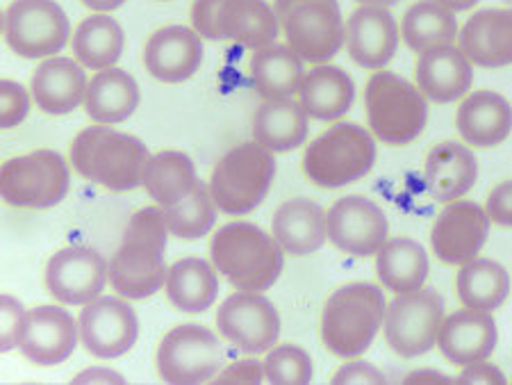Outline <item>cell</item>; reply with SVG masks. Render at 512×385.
Listing matches in <instances>:
<instances>
[{"label": "cell", "instance_id": "obj_22", "mask_svg": "<svg viewBox=\"0 0 512 385\" xmlns=\"http://www.w3.org/2000/svg\"><path fill=\"white\" fill-rule=\"evenodd\" d=\"M458 48L467 60L483 69L512 64V7H490L476 12L460 28Z\"/></svg>", "mask_w": 512, "mask_h": 385}, {"label": "cell", "instance_id": "obj_47", "mask_svg": "<svg viewBox=\"0 0 512 385\" xmlns=\"http://www.w3.org/2000/svg\"><path fill=\"white\" fill-rule=\"evenodd\" d=\"M456 379L458 383H494V385L508 383L506 374H503L497 365L487 363V360H478V363L465 365Z\"/></svg>", "mask_w": 512, "mask_h": 385}, {"label": "cell", "instance_id": "obj_39", "mask_svg": "<svg viewBox=\"0 0 512 385\" xmlns=\"http://www.w3.org/2000/svg\"><path fill=\"white\" fill-rule=\"evenodd\" d=\"M217 210L219 208L214 203L210 185L198 180L194 192L185 201H180L173 208H164L162 212L173 237H180L185 242H196L212 231L214 221H217Z\"/></svg>", "mask_w": 512, "mask_h": 385}, {"label": "cell", "instance_id": "obj_51", "mask_svg": "<svg viewBox=\"0 0 512 385\" xmlns=\"http://www.w3.org/2000/svg\"><path fill=\"white\" fill-rule=\"evenodd\" d=\"M440 3L444 7H449L451 12H467V10H472V7L481 3V0H440Z\"/></svg>", "mask_w": 512, "mask_h": 385}, {"label": "cell", "instance_id": "obj_49", "mask_svg": "<svg viewBox=\"0 0 512 385\" xmlns=\"http://www.w3.org/2000/svg\"><path fill=\"white\" fill-rule=\"evenodd\" d=\"M403 383H458V379L435 370H415L403 379Z\"/></svg>", "mask_w": 512, "mask_h": 385}, {"label": "cell", "instance_id": "obj_29", "mask_svg": "<svg viewBox=\"0 0 512 385\" xmlns=\"http://www.w3.org/2000/svg\"><path fill=\"white\" fill-rule=\"evenodd\" d=\"M219 35L253 51L267 48L276 44L280 35L276 10L267 0H224L219 10Z\"/></svg>", "mask_w": 512, "mask_h": 385}, {"label": "cell", "instance_id": "obj_25", "mask_svg": "<svg viewBox=\"0 0 512 385\" xmlns=\"http://www.w3.org/2000/svg\"><path fill=\"white\" fill-rule=\"evenodd\" d=\"M460 137L476 149H494L512 133V105L492 89H478L460 103L456 114Z\"/></svg>", "mask_w": 512, "mask_h": 385}, {"label": "cell", "instance_id": "obj_52", "mask_svg": "<svg viewBox=\"0 0 512 385\" xmlns=\"http://www.w3.org/2000/svg\"><path fill=\"white\" fill-rule=\"evenodd\" d=\"M360 5H378V7H390V5H396L401 3V0H358Z\"/></svg>", "mask_w": 512, "mask_h": 385}, {"label": "cell", "instance_id": "obj_9", "mask_svg": "<svg viewBox=\"0 0 512 385\" xmlns=\"http://www.w3.org/2000/svg\"><path fill=\"white\" fill-rule=\"evenodd\" d=\"M71 185L69 165L57 151H32L10 158L0 169V194L12 208L48 210L60 206Z\"/></svg>", "mask_w": 512, "mask_h": 385}, {"label": "cell", "instance_id": "obj_44", "mask_svg": "<svg viewBox=\"0 0 512 385\" xmlns=\"http://www.w3.org/2000/svg\"><path fill=\"white\" fill-rule=\"evenodd\" d=\"M485 212L492 224L501 228H512V180H503L487 194Z\"/></svg>", "mask_w": 512, "mask_h": 385}, {"label": "cell", "instance_id": "obj_21", "mask_svg": "<svg viewBox=\"0 0 512 385\" xmlns=\"http://www.w3.org/2000/svg\"><path fill=\"white\" fill-rule=\"evenodd\" d=\"M499 344V329L487 310L462 308L444 317L437 335V349L449 363L465 367L487 360Z\"/></svg>", "mask_w": 512, "mask_h": 385}, {"label": "cell", "instance_id": "obj_31", "mask_svg": "<svg viewBox=\"0 0 512 385\" xmlns=\"http://www.w3.org/2000/svg\"><path fill=\"white\" fill-rule=\"evenodd\" d=\"M139 105V85L128 71L110 67L94 73L85 94V110L96 124L114 126L128 121Z\"/></svg>", "mask_w": 512, "mask_h": 385}, {"label": "cell", "instance_id": "obj_4", "mask_svg": "<svg viewBox=\"0 0 512 385\" xmlns=\"http://www.w3.org/2000/svg\"><path fill=\"white\" fill-rule=\"evenodd\" d=\"M387 301L371 283H349L330 294L321 313V340L337 358H360L383 329Z\"/></svg>", "mask_w": 512, "mask_h": 385}, {"label": "cell", "instance_id": "obj_42", "mask_svg": "<svg viewBox=\"0 0 512 385\" xmlns=\"http://www.w3.org/2000/svg\"><path fill=\"white\" fill-rule=\"evenodd\" d=\"M26 315L28 310L23 308L19 299L10 297V294L0 297V349H3V354L19 349V338L23 324H26Z\"/></svg>", "mask_w": 512, "mask_h": 385}, {"label": "cell", "instance_id": "obj_24", "mask_svg": "<svg viewBox=\"0 0 512 385\" xmlns=\"http://www.w3.org/2000/svg\"><path fill=\"white\" fill-rule=\"evenodd\" d=\"M474 64L456 46H437L421 53L415 67L419 92L428 101L453 103L467 96L474 80Z\"/></svg>", "mask_w": 512, "mask_h": 385}, {"label": "cell", "instance_id": "obj_46", "mask_svg": "<svg viewBox=\"0 0 512 385\" xmlns=\"http://www.w3.org/2000/svg\"><path fill=\"white\" fill-rule=\"evenodd\" d=\"M214 381L217 383H262V381H267V376H264V363H260V360H253V358H246V360H237V363L228 365L226 370H221Z\"/></svg>", "mask_w": 512, "mask_h": 385}, {"label": "cell", "instance_id": "obj_14", "mask_svg": "<svg viewBox=\"0 0 512 385\" xmlns=\"http://www.w3.org/2000/svg\"><path fill=\"white\" fill-rule=\"evenodd\" d=\"M387 235H390L387 215L367 196H342L328 210V240L346 256H376L387 242Z\"/></svg>", "mask_w": 512, "mask_h": 385}, {"label": "cell", "instance_id": "obj_32", "mask_svg": "<svg viewBox=\"0 0 512 385\" xmlns=\"http://www.w3.org/2000/svg\"><path fill=\"white\" fill-rule=\"evenodd\" d=\"M219 272L203 258H183L167 272V299L180 313L198 315L214 306L219 294Z\"/></svg>", "mask_w": 512, "mask_h": 385}, {"label": "cell", "instance_id": "obj_30", "mask_svg": "<svg viewBox=\"0 0 512 385\" xmlns=\"http://www.w3.org/2000/svg\"><path fill=\"white\" fill-rule=\"evenodd\" d=\"M299 101L312 119L337 121L353 108L355 83L342 67L317 64L303 76Z\"/></svg>", "mask_w": 512, "mask_h": 385}, {"label": "cell", "instance_id": "obj_41", "mask_svg": "<svg viewBox=\"0 0 512 385\" xmlns=\"http://www.w3.org/2000/svg\"><path fill=\"white\" fill-rule=\"evenodd\" d=\"M30 112V96L26 87L14 83V80H3L0 83V126L3 130H12L26 121Z\"/></svg>", "mask_w": 512, "mask_h": 385}, {"label": "cell", "instance_id": "obj_38", "mask_svg": "<svg viewBox=\"0 0 512 385\" xmlns=\"http://www.w3.org/2000/svg\"><path fill=\"white\" fill-rule=\"evenodd\" d=\"M123 28L117 19L107 14H92L76 28L73 35V55L85 69L103 71L119 62L123 53Z\"/></svg>", "mask_w": 512, "mask_h": 385}, {"label": "cell", "instance_id": "obj_35", "mask_svg": "<svg viewBox=\"0 0 512 385\" xmlns=\"http://www.w3.org/2000/svg\"><path fill=\"white\" fill-rule=\"evenodd\" d=\"M198 185L194 160L180 151H160L148 158L142 187L155 206L173 208Z\"/></svg>", "mask_w": 512, "mask_h": 385}, {"label": "cell", "instance_id": "obj_20", "mask_svg": "<svg viewBox=\"0 0 512 385\" xmlns=\"http://www.w3.org/2000/svg\"><path fill=\"white\" fill-rule=\"evenodd\" d=\"M203 37L185 26L153 32L144 46V67L155 80L178 85L194 78L203 64Z\"/></svg>", "mask_w": 512, "mask_h": 385}, {"label": "cell", "instance_id": "obj_48", "mask_svg": "<svg viewBox=\"0 0 512 385\" xmlns=\"http://www.w3.org/2000/svg\"><path fill=\"white\" fill-rule=\"evenodd\" d=\"M73 383H126V379L110 367H89V370L73 376Z\"/></svg>", "mask_w": 512, "mask_h": 385}, {"label": "cell", "instance_id": "obj_27", "mask_svg": "<svg viewBox=\"0 0 512 385\" xmlns=\"http://www.w3.org/2000/svg\"><path fill=\"white\" fill-rule=\"evenodd\" d=\"M426 185L433 199L442 203L458 201L478 180L476 155L458 142H442L426 155Z\"/></svg>", "mask_w": 512, "mask_h": 385}, {"label": "cell", "instance_id": "obj_1", "mask_svg": "<svg viewBox=\"0 0 512 385\" xmlns=\"http://www.w3.org/2000/svg\"><path fill=\"white\" fill-rule=\"evenodd\" d=\"M169 226L160 206L142 208L130 217L119 249L110 260V283L128 301H142L167 283Z\"/></svg>", "mask_w": 512, "mask_h": 385}, {"label": "cell", "instance_id": "obj_28", "mask_svg": "<svg viewBox=\"0 0 512 385\" xmlns=\"http://www.w3.org/2000/svg\"><path fill=\"white\" fill-rule=\"evenodd\" d=\"M310 114L301 101L276 98L264 101L253 114V139L271 153H289L308 139Z\"/></svg>", "mask_w": 512, "mask_h": 385}, {"label": "cell", "instance_id": "obj_13", "mask_svg": "<svg viewBox=\"0 0 512 385\" xmlns=\"http://www.w3.org/2000/svg\"><path fill=\"white\" fill-rule=\"evenodd\" d=\"M221 338L249 356L267 354L280 338V313L262 292L239 290L217 310Z\"/></svg>", "mask_w": 512, "mask_h": 385}, {"label": "cell", "instance_id": "obj_7", "mask_svg": "<svg viewBox=\"0 0 512 385\" xmlns=\"http://www.w3.org/2000/svg\"><path fill=\"white\" fill-rule=\"evenodd\" d=\"M276 178L274 153L258 142L239 144L217 162L210 176V192L217 208L230 217L251 215L262 206Z\"/></svg>", "mask_w": 512, "mask_h": 385}, {"label": "cell", "instance_id": "obj_11", "mask_svg": "<svg viewBox=\"0 0 512 385\" xmlns=\"http://www.w3.org/2000/svg\"><path fill=\"white\" fill-rule=\"evenodd\" d=\"M160 379L173 385H196L217 379L224 365L221 342L201 324H180L164 335L155 354Z\"/></svg>", "mask_w": 512, "mask_h": 385}, {"label": "cell", "instance_id": "obj_36", "mask_svg": "<svg viewBox=\"0 0 512 385\" xmlns=\"http://www.w3.org/2000/svg\"><path fill=\"white\" fill-rule=\"evenodd\" d=\"M460 28L456 12L440 0H419L403 14L401 37L410 51L426 53L437 46H449L458 39Z\"/></svg>", "mask_w": 512, "mask_h": 385}, {"label": "cell", "instance_id": "obj_33", "mask_svg": "<svg viewBox=\"0 0 512 385\" xmlns=\"http://www.w3.org/2000/svg\"><path fill=\"white\" fill-rule=\"evenodd\" d=\"M428 272H431L428 253L412 237H392L376 253L378 281L394 294L424 288Z\"/></svg>", "mask_w": 512, "mask_h": 385}, {"label": "cell", "instance_id": "obj_16", "mask_svg": "<svg viewBox=\"0 0 512 385\" xmlns=\"http://www.w3.org/2000/svg\"><path fill=\"white\" fill-rule=\"evenodd\" d=\"M80 342L89 356L114 360L126 356L139 338V319L128 301L98 297L78 317Z\"/></svg>", "mask_w": 512, "mask_h": 385}, {"label": "cell", "instance_id": "obj_17", "mask_svg": "<svg viewBox=\"0 0 512 385\" xmlns=\"http://www.w3.org/2000/svg\"><path fill=\"white\" fill-rule=\"evenodd\" d=\"M490 217L474 201H451L431 228V247L437 260L462 267L478 258L490 235Z\"/></svg>", "mask_w": 512, "mask_h": 385}, {"label": "cell", "instance_id": "obj_50", "mask_svg": "<svg viewBox=\"0 0 512 385\" xmlns=\"http://www.w3.org/2000/svg\"><path fill=\"white\" fill-rule=\"evenodd\" d=\"M126 3V0H82V5L89 7V10L96 14H107L119 10V7Z\"/></svg>", "mask_w": 512, "mask_h": 385}, {"label": "cell", "instance_id": "obj_3", "mask_svg": "<svg viewBox=\"0 0 512 385\" xmlns=\"http://www.w3.org/2000/svg\"><path fill=\"white\" fill-rule=\"evenodd\" d=\"M148 158L151 155L142 139L103 124L85 128L71 144L73 169L107 192L137 190Z\"/></svg>", "mask_w": 512, "mask_h": 385}, {"label": "cell", "instance_id": "obj_18", "mask_svg": "<svg viewBox=\"0 0 512 385\" xmlns=\"http://www.w3.org/2000/svg\"><path fill=\"white\" fill-rule=\"evenodd\" d=\"M80 342V326L69 310L53 303L28 310L23 324L19 351L39 367H55L73 356Z\"/></svg>", "mask_w": 512, "mask_h": 385}, {"label": "cell", "instance_id": "obj_34", "mask_svg": "<svg viewBox=\"0 0 512 385\" xmlns=\"http://www.w3.org/2000/svg\"><path fill=\"white\" fill-rule=\"evenodd\" d=\"M303 76V60L287 44H271L251 57V83L264 101L299 94Z\"/></svg>", "mask_w": 512, "mask_h": 385}, {"label": "cell", "instance_id": "obj_19", "mask_svg": "<svg viewBox=\"0 0 512 385\" xmlns=\"http://www.w3.org/2000/svg\"><path fill=\"white\" fill-rule=\"evenodd\" d=\"M401 30L387 7L360 5L344 23V44L362 69H383L399 48Z\"/></svg>", "mask_w": 512, "mask_h": 385}, {"label": "cell", "instance_id": "obj_37", "mask_svg": "<svg viewBox=\"0 0 512 385\" xmlns=\"http://www.w3.org/2000/svg\"><path fill=\"white\" fill-rule=\"evenodd\" d=\"M456 294L465 308L492 313L508 299L510 274L497 260L474 258L458 269Z\"/></svg>", "mask_w": 512, "mask_h": 385}, {"label": "cell", "instance_id": "obj_40", "mask_svg": "<svg viewBox=\"0 0 512 385\" xmlns=\"http://www.w3.org/2000/svg\"><path fill=\"white\" fill-rule=\"evenodd\" d=\"M262 363L269 383L308 385L315 379V363L299 344H276L267 351V358Z\"/></svg>", "mask_w": 512, "mask_h": 385}, {"label": "cell", "instance_id": "obj_10", "mask_svg": "<svg viewBox=\"0 0 512 385\" xmlns=\"http://www.w3.org/2000/svg\"><path fill=\"white\" fill-rule=\"evenodd\" d=\"M444 299L433 288L401 292L387 303L385 340L401 358H419L437 347V335L444 322Z\"/></svg>", "mask_w": 512, "mask_h": 385}, {"label": "cell", "instance_id": "obj_12", "mask_svg": "<svg viewBox=\"0 0 512 385\" xmlns=\"http://www.w3.org/2000/svg\"><path fill=\"white\" fill-rule=\"evenodd\" d=\"M5 42L23 60L55 57L71 37L69 16L55 0H14L3 16Z\"/></svg>", "mask_w": 512, "mask_h": 385}, {"label": "cell", "instance_id": "obj_23", "mask_svg": "<svg viewBox=\"0 0 512 385\" xmlns=\"http://www.w3.org/2000/svg\"><path fill=\"white\" fill-rule=\"evenodd\" d=\"M271 235L289 256H312L328 240V212L308 196H296L274 212Z\"/></svg>", "mask_w": 512, "mask_h": 385}, {"label": "cell", "instance_id": "obj_43", "mask_svg": "<svg viewBox=\"0 0 512 385\" xmlns=\"http://www.w3.org/2000/svg\"><path fill=\"white\" fill-rule=\"evenodd\" d=\"M224 0H194L192 5V26L203 39L219 42V10Z\"/></svg>", "mask_w": 512, "mask_h": 385}, {"label": "cell", "instance_id": "obj_45", "mask_svg": "<svg viewBox=\"0 0 512 385\" xmlns=\"http://www.w3.org/2000/svg\"><path fill=\"white\" fill-rule=\"evenodd\" d=\"M333 383L335 385H344V383H387V376H385V372L378 370L376 365L367 363V360L349 358V363L342 365L340 370L333 374Z\"/></svg>", "mask_w": 512, "mask_h": 385}, {"label": "cell", "instance_id": "obj_8", "mask_svg": "<svg viewBox=\"0 0 512 385\" xmlns=\"http://www.w3.org/2000/svg\"><path fill=\"white\" fill-rule=\"evenodd\" d=\"M287 46L303 62L326 64L344 46V19L337 0H276Z\"/></svg>", "mask_w": 512, "mask_h": 385}, {"label": "cell", "instance_id": "obj_26", "mask_svg": "<svg viewBox=\"0 0 512 385\" xmlns=\"http://www.w3.org/2000/svg\"><path fill=\"white\" fill-rule=\"evenodd\" d=\"M89 80L85 67L71 57H48L32 73V98L37 108L53 117H62L85 103Z\"/></svg>", "mask_w": 512, "mask_h": 385}, {"label": "cell", "instance_id": "obj_2", "mask_svg": "<svg viewBox=\"0 0 512 385\" xmlns=\"http://www.w3.org/2000/svg\"><path fill=\"white\" fill-rule=\"evenodd\" d=\"M210 258L235 290L246 292L274 288L285 267V249L276 237L249 221L221 226L210 242Z\"/></svg>", "mask_w": 512, "mask_h": 385}, {"label": "cell", "instance_id": "obj_6", "mask_svg": "<svg viewBox=\"0 0 512 385\" xmlns=\"http://www.w3.org/2000/svg\"><path fill=\"white\" fill-rule=\"evenodd\" d=\"M376 165L374 135L360 124H335L319 135L303 155V171L324 190H340L365 178Z\"/></svg>", "mask_w": 512, "mask_h": 385}, {"label": "cell", "instance_id": "obj_5", "mask_svg": "<svg viewBox=\"0 0 512 385\" xmlns=\"http://www.w3.org/2000/svg\"><path fill=\"white\" fill-rule=\"evenodd\" d=\"M365 110L371 135L390 146L415 142L428 124V98L394 71H378L369 78Z\"/></svg>", "mask_w": 512, "mask_h": 385}, {"label": "cell", "instance_id": "obj_15", "mask_svg": "<svg viewBox=\"0 0 512 385\" xmlns=\"http://www.w3.org/2000/svg\"><path fill=\"white\" fill-rule=\"evenodd\" d=\"M110 281V262L92 247H66L46 265V290L62 306H87Z\"/></svg>", "mask_w": 512, "mask_h": 385}]
</instances>
